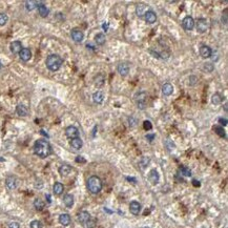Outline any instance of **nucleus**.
Returning <instances> with one entry per match:
<instances>
[{"label":"nucleus","instance_id":"f257e3e1","mask_svg":"<svg viewBox=\"0 0 228 228\" xmlns=\"http://www.w3.org/2000/svg\"><path fill=\"white\" fill-rule=\"evenodd\" d=\"M34 153L42 159L47 158L51 154V146L47 140H37L34 144Z\"/></svg>","mask_w":228,"mask_h":228},{"label":"nucleus","instance_id":"f03ea898","mask_svg":"<svg viewBox=\"0 0 228 228\" xmlns=\"http://www.w3.org/2000/svg\"><path fill=\"white\" fill-rule=\"evenodd\" d=\"M62 63H63V60L59 55L57 54H53V55H50L47 58V61H45V64H47V67L51 72H57L59 69L61 67Z\"/></svg>","mask_w":228,"mask_h":228},{"label":"nucleus","instance_id":"7ed1b4c3","mask_svg":"<svg viewBox=\"0 0 228 228\" xmlns=\"http://www.w3.org/2000/svg\"><path fill=\"white\" fill-rule=\"evenodd\" d=\"M87 189L92 194H97L101 191L102 189V181L101 179L97 176H92L87 180Z\"/></svg>","mask_w":228,"mask_h":228},{"label":"nucleus","instance_id":"20e7f679","mask_svg":"<svg viewBox=\"0 0 228 228\" xmlns=\"http://www.w3.org/2000/svg\"><path fill=\"white\" fill-rule=\"evenodd\" d=\"M146 97H147V95L144 92H142V93H139L136 95V101H137V105H138V108H140V110H144L145 106H146Z\"/></svg>","mask_w":228,"mask_h":228},{"label":"nucleus","instance_id":"39448f33","mask_svg":"<svg viewBox=\"0 0 228 228\" xmlns=\"http://www.w3.org/2000/svg\"><path fill=\"white\" fill-rule=\"evenodd\" d=\"M70 36H72V39L74 40L75 42H78V43L82 42L83 38H84V35H83L82 31H81L80 29H77V28L72 29V32H70Z\"/></svg>","mask_w":228,"mask_h":228},{"label":"nucleus","instance_id":"423d86ee","mask_svg":"<svg viewBox=\"0 0 228 228\" xmlns=\"http://www.w3.org/2000/svg\"><path fill=\"white\" fill-rule=\"evenodd\" d=\"M182 26H183L184 29H186V31H191V29L194 28V18L190 17V16H186V17L182 20Z\"/></svg>","mask_w":228,"mask_h":228},{"label":"nucleus","instance_id":"0eeeda50","mask_svg":"<svg viewBox=\"0 0 228 228\" xmlns=\"http://www.w3.org/2000/svg\"><path fill=\"white\" fill-rule=\"evenodd\" d=\"M65 135H66V137L69 138V139H75V138L79 137V130H78L77 127H75V126H69L65 129Z\"/></svg>","mask_w":228,"mask_h":228},{"label":"nucleus","instance_id":"6e6552de","mask_svg":"<svg viewBox=\"0 0 228 228\" xmlns=\"http://www.w3.org/2000/svg\"><path fill=\"white\" fill-rule=\"evenodd\" d=\"M17 184H18V181L14 176H10V177H7V180H5V186H7V188L10 189V190H14L16 187H17Z\"/></svg>","mask_w":228,"mask_h":228},{"label":"nucleus","instance_id":"1a4fd4ad","mask_svg":"<svg viewBox=\"0 0 228 228\" xmlns=\"http://www.w3.org/2000/svg\"><path fill=\"white\" fill-rule=\"evenodd\" d=\"M208 24H207V20L204 18H200L197 20V31L199 33H205L207 31Z\"/></svg>","mask_w":228,"mask_h":228},{"label":"nucleus","instance_id":"9d476101","mask_svg":"<svg viewBox=\"0 0 228 228\" xmlns=\"http://www.w3.org/2000/svg\"><path fill=\"white\" fill-rule=\"evenodd\" d=\"M77 218H78V221H79L81 224L86 225V223L91 220V214H89L87 211H80V212L78 213Z\"/></svg>","mask_w":228,"mask_h":228},{"label":"nucleus","instance_id":"9b49d317","mask_svg":"<svg viewBox=\"0 0 228 228\" xmlns=\"http://www.w3.org/2000/svg\"><path fill=\"white\" fill-rule=\"evenodd\" d=\"M129 210L130 212H132L134 216H138V214L140 213L141 211V205L139 202H137V201H132V202H130L129 204Z\"/></svg>","mask_w":228,"mask_h":228},{"label":"nucleus","instance_id":"f8f14e48","mask_svg":"<svg viewBox=\"0 0 228 228\" xmlns=\"http://www.w3.org/2000/svg\"><path fill=\"white\" fill-rule=\"evenodd\" d=\"M19 57L22 61H29L32 58V51L29 48H22L19 53Z\"/></svg>","mask_w":228,"mask_h":228},{"label":"nucleus","instance_id":"ddd939ff","mask_svg":"<svg viewBox=\"0 0 228 228\" xmlns=\"http://www.w3.org/2000/svg\"><path fill=\"white\" fill-rule=\"evenodd\" d=\"M144 19L145 21L149 24H153L156 22L157 20V15L154 14L153 11H146L145 14H144Z\"/></svg>","mask_w":228,"mask_h":228},{"label":"nucleus","instance_id":"4468645a","mask_svg":"<svg viewBox=\"0 0 228 228\" xmlns=\"http://www.w3.org/2000/svg\"><path fill=\"white\" fill-rule=\"evenodd\" d=\"M211 54H212V51H211V48L209 47H207V45H202V47H200V55L202 58H209L211 56Z\"/></svg>","mask_w":228,"mask_h":228},{"label":"nucleus","instance_id":"2eb2a0df","mask_svg":"<svg viewBox=\"0 0 228 228\" xmlns=\"http://www.w3.org/2000/svg\"><path fill=\"white\" fill-rule=\"evenodd\" d=\"M159 179H160V177H159L158 172H157L156 169L150 170V172H149V175H148V180H149V182H150L151 184H153V185L158 184Z\"/></svg>","mask_w":228,"mask_h":228},{"label":"nucleus","instance_id":"dca6fc26","mask_svg":"<svg viewBox=\"0 0 228 228\" xmlns=\"http://www.w3.org/2000/svg\"><path fill=\"white\" fill-rule=\"evenodd\" d=\"M118 73L120 74L121 76H123V77H125V76L128 75L129 73V65L127 63H120L118 65Z\"/></svg>","mask_w":228,"mask_h":228},{"label":"nucleus","instance_id":"f3484780","mask_svg":"<svg viewBox=\"0 0 228 228\" xmlns=\"http://www.w3.org/2000/svg\"><path fill=\"white\" fill-rule=\"evenodd\" d=\"M21 50H22V45L20 41H13L11 43V51L13 54H19Z\"/></svg>","mask_w":228,"mask_h":228},{"label":"nucleus","instance_id":"a211bd4d","mask_svg":"<svg viewBox=\"0 0 228 228\" xmlns=\"http://www.w3.org/2000/svg\"><path fill=\"white\" fill-rule=\"evenodd\" d=\"M16 112H17V114H18L19 116H21V117H25V116H28L29 110H28V107H26L25 105H23V104H18V105H17V107H16Z\"/></svg>","mask_w":228,"mask_h":228},{"label":"nucleus","instance_id":"6ab92c4d","mask_svg":"<svg viewBox=\"0 0 228 228\" xmlns=\"http://www.w3.org/2000/svg\"><path fill=\"white\" fill-rule=\"evenodd\" d=\"M173 92V86L170 83H165L162 86V93L164 96H170Z\"/></svg>","mask_w":228,"mask_h":228},{"label":"nucleus","instance_id":"aec40b11","mask_svg":"<svg viewBox=\"0 0 228 228\" xmlns=\"http://www.w3.org/2000/svg\"><path fill=\"white\" fill-rule=\"evenodd\" d=\"M59 222H60L61 225L63 226H69L70 224V217L67 213H62L59 217Z\"/></svg>","mask_w":228,"mask_h":228},{"label":"nucleus","instance_id":"412c9836","mask_svg":"<svg viewBox=\"0 0 228 228\" xmlns=\"http://www.w3.org/2000/svg\"><path fill=\"white\" fill-rule=\"evenodd\" d=\"M70 172H72V167H70L69 165L63 164L59 167V173H60L61 176H63V177H65V176H69L70 173Z\"/></svg>","mask_w":228,"mask_h":228},{"label":"nucleus","instance_id":"4be33fe9","mask_svg":"<svg viewBox=\"0 0 228 228\" xmlns=\"http://www.w3.org/2000/svg\"><path fill=\"white\" fill-rule=\"evenodd\" d=\"M63 190H64V186H63V184L60 183V182H56V183L54 184L53 191L56 195H60L62 192H63Z\"/></svg>","mask_w":228,"mask_h":228},{"label":"nucleus","instance_id":"5701e85b","mask_svg":"<svg viewBox=\"0 0 228 228\" xmlns=\"http://www.w3.org/2000/svg\"><path fill=\"white\" fill-rule=\"evenodd\" d=\"M82 145H83V142H82V140H81L79 137L70 140V146H72L73 148L80 149L81 147H82Z\"/></svg>","mask_w":228,"mask_h":228},{"label":"nucleus","instance_id":"b1692460","mask_svg":"<svg viewBox=\"0 0 228 228\" xmlns=\"http://www.w3.org/2000/svg\"><path fill=\"white\" fill-rule=\"evenodd\" d=\"M63 203L66 207L70 208L73 205H74V197L72 194H65L63 198Z\"/></svg>","mask_w":228,"mask_h":228},{"label":"nucleus","instance_id":"393cba45","mask_svg":"<svg viewBox=\"0 0 228 228\" xmlns=\"http://www.w3.org/2000/svg\"><path fill=\"white\" fill-rule=\"evenodd\" d=\"M93 100L95 103H97V104H101L103 102V100H104V95L101 92H96L94 95H93Z\"/></svg>","mask_w":228,"mask_h":228},{"label":"nucleus","instance_id":"a878e982","mask_svg":"<svg viewBox=\"0 0 228 228\" xmlns=\"http://www.w3.org/2000/svg\"><path fill=\"white\" fill-rule=\"evenodd\" d=\"M38 12H39V14H40V16H41V17L45 18L48 15V12H50V11H48L47 7H45V5L41 2V3L38 5Z\"/></svg>","mask_w":228,"mask_h":228},{"label":"nucleus","instance_id":"bb28decb","mask_svg":"<svg viewBox=\"0 0 228 228\" xmlns=\"http://www.w3.org/2000/svg\"><path fill=\"white\" fill-rule=\"evenodd\" d=\"M105 40H106V38H105V35L103 33H99L95 37V41L98 45H103L105 43Z\"/></svg>","mask_w":228,"mask_h":228},{"label":"nucleus","instance_id":"cd10ccee","mask_svg":"<svg viewBox=\"0 0 228 228\" xmlns=\"http://www.w3.org/2000/svg\"><path fill=\"white\" fill-rule=\"evenodd\" d=\"M41 2L39 1H26L25 2V7L28 11H33L34 9H36L38 7V5H39Z\"/></svg>","mask_w":228,"mask_h":228},{"label":"nucleus","instance_id":"c85d7f7f","mask_svg":"<svg viewBox=\"0 0 228 228\" xmlns=\"http://www.w3.org/2000/svg\"><path fill=\"white\" fill-rule=\"evenodd\" d=\"M34 206H35V208H36L37 210L40 211V210H42L43 208H44L45 204H44V202H43L41 199H36L34 201Z\"/></svg>","mask_w":228,"mask_h":228},{"label":"nucleus","instance_id":"c756f323","mask_svg":"<svg viewBox=\"0 0 228 228\" xmlns=\"http://www.w3.org/2000/svg\"><path fill=\"white\" fill-rule=\"evenodd\" d=\"M145 5L144 4H138L137 7H136V12H137V15L139 16V17H141V16H143L145 14Z\"/></svg>","mask_w":228,"mask_h":228},{"label":"nucleus","instance_id":"7c9ffc66","mask_svg":"<svg viewBox=\"0 0 228 228\" xmlns=\"http://www.w3.org/2000/svg\"><path fill=\"white\" fill-rule=\"evenodd\" d=\"M222 98H223V97H222L221 95L218 94V93H216L212 96V98H211V102H212L214 105H218V104H220V103L222 102V100H223Z\"/></svg>","mask_w":228,"mask_h":228},{"label":"nucleus","instance_id":"2f4dec72","mask_svg":"<svg viewBox=\"0 0 228 228\" xmlns=\"http://www.w3.org/2000/svg\"><path fill=\"white\" fill-rule=\"evenodd\" d=\"M213 130L216 132V134H218L220 136V137L225 138V130L222 126H218V125L213 126Z\"/></svg>","mask_w":228,"mask_h":228},{"label":"nucleus","instance_id":"473e14b6","mask_svg":"<svg viewBox=\"0 0 228 228\" xmlns=\"http://www.w3.org/2000/svg\"><path fill=\"white\" fill-rule=\"evenodd\" d=\"M104 77H103L102 75H98L97 78L95 79V85L98 86V87H100V86L103 85V83H104Z\"/></svg>","mask_w":228,"mask_h":228},{"label":"nucleus","instance_id":"72a5a7b5","mask_svg":"<svg viewBox=\"0 0 228 228\" xmlns=\"http://www.w3.org/2000/svg\"><path fill=\"white\" fill-rule=\"evenodd\" d=\"M7 20H9V17H7V14H3V13H1L0 14V26H3L4 24H7Z\"/></svg>","mask_w":228,"mask_h":228},{"label":"nucleus","instance_id":"f704fd0d","mask_svg":"<svg viewBox=\"0 0 228 228\" xmlns=\"http://www.w3.org/2000/svg\"><path fill=\"white\" fill-rule=\"evenodd\" d=\"M29 226H31V228H42V224H41V222L38 221V220H34V221L31 222Z\"/></svg>","mask_w":228,"mask_h":228},{"label":"nucleus","instance_id":"c9c22d12","mask_svg":"<svg viewBox=\"0 0 228 228\" xmlns=\"http://www.w3.org/2000/svg\"><path fill=\"white\" fill-rule=\"evenodd\" d=\"M180 172H181L182 175L185 176V177H190L191 176V172L187 167H182L180 169Z\"/></svg>","mask_w":228,"mask_h":228},{"label":"nucleus","instance_id":"e433bc0d","mask_svg":"<svg viewBox=\"0 0 228 228\" xmlns=\"http://www.w3.org/2000/svg\"><path fill=\"white\" fill-rule=\"evenodd\" d=\"M143 127H144L145 130H150L151 128H153V124H151L150 121L145 120L144 122H143Z\"/></svg>","mask_w":228,"mask_h":228},{"label":"nucleus","instance_id":"4c0bfd02","mask_svg":"<svg viewBox=\"0 0 228 228\" xmlns=\"http://www.w3.org/2000/svg\"><path fill=\"white\" fill-rule=\"evenodd\" d=\"M203 69L206 70V72H212L213 70V65L211 63H205L204 66H203Z\"/></svg>","mask_w":228,"mask_h":228},{"label":"nucleus","instance_id":"58836bf2","mask_svg":"<svg viewBox=\"0 0 228 228\" xmlns=\"http://www.w3.org/2000/svg\"><path fill=\"white\" fill-rule=\"evenodd\" d=\"M222 21L224 22V24H227V9L224 10V14L222 16Z\"/></svg>","mask_w":228,"mask_h":228},{"label":"nucleus","instance_id":"ea45409f","mask_svg":"<svg viewBox=\"0 0 228 228\" xmlns=\"http://www.w3.org/2000/svg\"><path fill=\"white\" fill-rule=\"evenodd\" d=\"M9 228H20V225H19L18 222H12L9 225Z\"/></svg>","mask_w":228,"mask_h":228},{"label":"nucleus","instance_id":"a19ab883","mask_svg":"<svg viewBox=\"0 0 228 228\" xmlns=\"http://www.w3.org/2000/svg\"><path fill=\"white\" fill-rule=\"evenodd\" d=\"M219 122H220V123H221L223 126H226V125H227V120H226V119L220 118V119H219Z\"/></svg>","mask_w":228,"mask_h":228},{"label":"nucleus","instance_id":"79ce46f5","mask_svg":"<svg viewBox=\"0 0 228 228\" xmlns=\"http://www.w3.org/2000/svg\"><path fill=\"white\" fill-rule=\"evenodd\" d=\"M76 162H78V163H79V162H81V163H85V159L82 158V157H81V156H78L77 158H76Z\"/></svg>","mask_w":228,"mask_h":228},{"label":"nucleus","instance_id":"37998d69","mask_svg":"<svg viewBox=\"0 0 228 228\" xmlns=\"http://www.w3.org/2000/svg\"><path fill=\"white\" fill-rule=\"evenodd\" d=\"M146 139H147L149 142H151L154 139V135H146Z\"/></svg>","mask_w":228,"mask_h":228},{"label":"nucleus","instance_id":"c03bdc74","mask_svg":"<svg viewBox=\"0 0 228 228\" xmlns=\"http://www.w3.org/2000/svg\"><path fill=\"white\" fill-rule=\"evenodd\" d=\"M108 26H110V23H108V22H105V23H103L102 28H103V29H104L105 32H106L107 29H108Z\"/></svg>","mask_w":228,"mask_h":228},{"label":"nucleus","instance_id":"a18cd8bd","mask_svg":"<svg viewBox=\"0 0 228 228\" xmlns=\"http://www.w3.org/2000/svg\"><path fill=\"white\" fill-rule=\"evenodd\" d=\"M192 184H194V186H200V182L197 181V180H194L192 181Z\"/></svg>","mask_w":228,"mask_h":228},{"label":"nucleus","instance_id":"49530a36","mask_svg":"<svg viewBox=\"0 0 228 228\" xmlns=\"http://www.w3.org/2000/svg\"><path fill=\"white\" fill-rule=\"evenodd\" d=\"M45 197H47V202H48V203H51V195H50V194H47V195H45Z\"/></svg>","mask_w":228,"mask_h":228},{"label":"nucleus","instance_id":"de8ad7c7","mask_svg":"<svg viewBox=\"0 0 228 228\" xmlns=\"http://www.w3.org/2000/svg\"><path fill=\"white\" fill-rule=\"evenodd\" d=\"M127 180H128V181H134V183H136V179H134V178H127Z\"/></svg>","mask_w":228,"mask_h":228},{"label":"nucleus","instance_id":"09e8293b","mask_svg":"<svg viewBox=\"0 0 228 228\" xmlns=\"http://www.w3.org/2000/svg\"><path fill=\"white\" fill-rule=\"evenodd\" d=\"M224 108H225V112H227V103L224 105Z\"/></svg>","mask_w":228,"mask_h":228},{"label":"nucleus","instance_id":"8fccbe9b","mask_svg":"<svg viewBox=\"0 0 228 228\" xmlns=\"http://www.w3.org/2000/svg\"><path fill=\"white\" fill-rule=\"evenodd\" d=\"M0 69H1V63H0Z\"/></svg>","mask_w":228,"mask_h":228},{"label":"nucleus","instance_id":"3c124183","mask_svg":"<svg viewBox=\"0 0 228 228\" xmlns=\"http://www.w3.org/2000/svg\"><path fill=\"white\" fill-rule=\"evenodd\" d=\"M143 228H149V227H143Z\"/></svg>","mask_w":228,"mask_h":228}]
</instances>
